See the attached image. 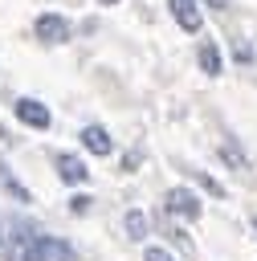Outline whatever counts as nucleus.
Wrapping results in <instances>:
<instances>
[{
  "label": "nucleus",
  "mask_w": 257,
  "mask_h": 261,
  "mask_svg": "<svg viewBox=\"0 0 257 261\" xmlns=\"http://www.w3.org/2000/svg\"><path fill=\"white\" fill-rule=\"evenodd\" d=\"M143 261H175V257H171L167 249H159V245H151V249L143 253Z\"/></svg>",
  "instance_id": "9b49d317"
},
{
  "label": "nucleus",
  "mask_w": 257,
  "mask_h": 261,
  "mask_svg": "<svg viewBox=\"0 0 257 261\" xmlns=\"http://www.w3.org/2000/svg\"><path fill=\"white\" fill-rule=\"evenodd\" d=\"M20 261H78V253H73V245L61 241V237H29V232H24Z\"/></svg>",
  "instance_id": "f257e3e1"
},
{
  "label": "nucleus",
  "mask_w": 257,
  "mask_h": 261,
  "mask_svg": "<svg viewBox=\"0 0 257 261\" xmlns=\"http://www.w3.org/2000/svg\"><path fill=\"white\" fill-rule=\"evenodd\" d=\"M0 249H4V220H0Z\"/></svg>",
  "instance_id": "ddd939ff"
},
{
  "label": "nucleus",
  "mask_w": 257,
  "mask_h": 261,
  "mask_svg": "<svg viewBox=\"0 0 257 261\" xmlns=\"http://www.w3.org/2000/svg\"><path fill=\"white\" fill-rule=\"evenodd\" d=\"M57 175H61L65 184H86V179H90V171H86V163H82L78 155H57Z\"/></svg>",
  "instance_id": "423d86ee"
},
{
  "label": "nucleus",
  "mask_w": 257,
  "mask_h": 261,
  "mask_svg": "<svg viewBox=\"0 0 257 261\" xmlns=\"http://www.w3.org/2000/svg\"><path fill=\"white\" fill-rule=\"evenodd\" d=\"M122 228H126L131 241H143V237H147V216H143L139 208H131V212L122 216Z\"/></svg>",
  "instance_id": "6e6552de"
},
{
  "label": "nucleus",
  "mask_w": 257,
  "mask_h": 261,
  "mask_svg": "<svg viewBox=\"0 0 257 261\" xmlns=\"http://www.w3.org/2000/svg\"><path fill=\"white\" fill-rule=\"evenodd\" d=\"M200 0H171V16L184 33H200Z\"/></svg>",
  "instance_id": "39448f33"
},
{
  "label": "nucleus",
  "mask_w": 257,
  "mask_h": 261,
  "mask_svg": "<svg viewBox=\"0 0 257 261\" xmlns=\"http://www.w3.org/2000/svg\"><path fill=\"white\" fill-rule=\"evenodd\" d=\"M163 204H167L171 216H184V220H196V216L204 212V204H200V196H196L192 188H171V192L163 196Z\"/></svg>",
  "instance_id": "f03ea898"
},
{
  "label": "nucleus",
  "mask_w": 257,
  "mask_h": 261,
  "mask_svg": "<svg viewBox=\"0 0 257 261\" xmlns=\"http://www.w3.org/2000/svg\"><path fill=\"white\" fill-rule=\"evenodd\" d=\"M98 4H118V0H98Z\"/></svg>",
  "instance_id": "4468645a"
},
{
  "label": "nucleus",
  "mask_w": 257,
  "mask_h": 261,
  "mask_svg": "<svg viewBox=\"0 0 257 261\" xmlns=\"http://www.w3.org/2000/svg\"><path fill=\"white\" fill-rule=\"evenodd\" d=\"M224 4H228V0H212V8H224Z\"/></svg>",
  "instance_id": "f8f14e48"
},
{
  "label": "nucleus",
  "mask_w": 257,
  "mask_h": 261,
  "mask_svg": "<svg viewBox=\"0 0 257 261\" xmlns=\"http://www.w3.org/2000/svg\"><path fill=\"white\" fill-rule=\"evenodd\" d=\"M33 29H37V37H41L45 45H61V41H69V20H65L61 12H41Z\"/></svg>",
  "instance_id": "7ed1b4c3"
},
{
  "label": "nucleus",
  "mask_w": 257,
  "mask_h": 261,
  "mask_svg": "<svg viewBox=\"0 0 257 261\" xmlns=\"http://www.w3.org/2000/svg\"><path fill=\"white\" fill-rule=\"evenodd\" d=\"M200 65H204V73H220V53H216V45H200Z\"/></svg>",
  "instance_id": "9d476101"
},
{
  "label": "nucleus",
  "mask_w": 257,
  "mask_h": 261,
  "mask_svg": "<svg viewBox=\"0 0 257 261\" xmlns=\"http://www.w3.org/2000/svg\"><path fill=\"white\" fill-rule=\"evenodd\" d=\"M0 188H4V192H8L12 200H20V204H24V200H33V196H29V188H24V184H16V179L8 175V167H4V159H0Z\"/></svg>",
  "instance_id": "1a4fd4ad"
},
{
  "label": "nucleus",
  "mask_w": 257,
  "mask_h": 261,
  "mask_svg": "<svg viewBox=\"0 0 257 261\" xmlns=\"http://www.w3.org/2000/svg\"><path fill=\"white\" fill-rule=\"evenodd\" d=\"M16 118H20L24 126H33V130H45V126L53 122L49 106H45V102H37V98H20V102H16Z\"/></svg>",
  "instance_id": "20e7f679"
},
{
  "label": "nucleus",
  "mask_w": 257,
  "mask_h": 261,
  "mask_svg": "<svg viewBox=\"0 0 257 261\" xmlns=\"http://www.w3.org/2000/svg\"><path fill=\"white\" fill-rule=\"evenodd\" d=\"M253 228H257V220H253Z\"/></svg>",
  "instance_id": "2eb2a0df"
},
{
  "label": "nucleus",
  "mask_w": 257,
  "mask_h": 261,
  "mask_svg": "<svg viewBox=\"0 0 257 261\" xmlns=\"http://www.w3.org/2000/svg\"><path fill=\"white\" fill-rule=\"evenodd\" d=\"M82 147L94 151V155H110V135H106L102 126H86V130H82Z\"/></svg>",
  "instance_id": "0eeeda50"
}]
</instances>
